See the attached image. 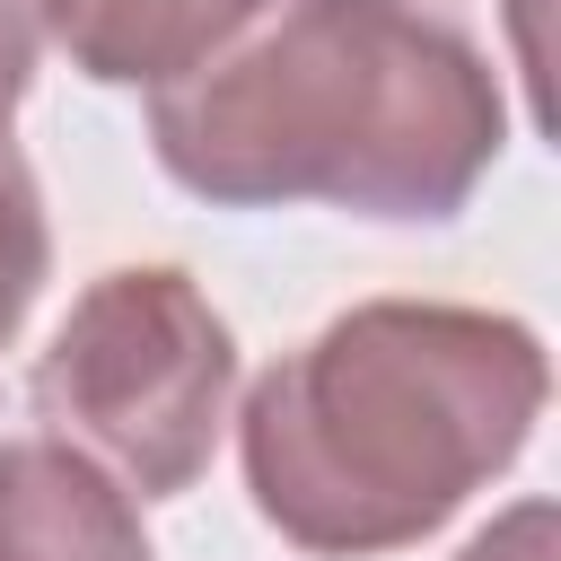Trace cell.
<instances>
[{
	"label": "cell",
	"mask_w": 561,
	"mask_h": 561,
	"mask_svg": "<svg viewBox=\"0 0 561 561\" xmlns=\"http://www.w3.org/2000/svg\"><path fill=\"white\" fill-rule=\"evenodd\" d=\"M158 167L219 210L324 202L351 219H456L508 149V96L456 9L245 0L149 88Z\"/></svg>",
	"instance_id": "6da1fadb"
},
{
	"label": "cell",
	"mask_w": 561,
	"mask_h": 561,
	"mask_svg": "<svg viewBox=\"0 0 561 561\" xmlns=\"http://www.w3.org/2000/svg\"><path fill=\"white\" fill-rule=\"evenodd\" d=\"M35 53H44V0H0V123L35 79Z\"/></svg>",
	"instance_id": "ba28073f"
},
{
	"label": "cell",
	"mask_w": 561,
	"mask_h": 561,
	"mask_svg": "<svg viewBox=\"0 0 561 561\" xmlns=\"http://www.w3.org/2000/svg\"><path fill=\"white\" fill-rule=\"evenodd\" d=\"M456 561H552V500H517V508H500Z\"/></svg>",
	"instance_id": "52a82bcc"
},
{
	"label": "cell",
	"mask_w": 561,
	"mask_h": 561,
	"mask_svg": "<svg viewBox=\"0 0 561 561\" xmlns=\"http://www.w3.org/2000/svg\"><path fill=\"white\" fill-rule=\"evenodd\" d=\"M44 272H53L44 193H35V167H26V149H18V140H9V123H0V342L26 324V307H35Z\"/></svg>",
	"instance_id": "8992f818"
},
{
	"label": "cell",
	"mask_w": 561,
	"mask_h": 561,
	"mask_svg": "<svg viewBox=\"0 0 561 561\" xmlns=\"http://www.w3.org/2000/svg\"><path fill=\"white\" fill-rule=\"evenodd\" d=\"M0 561H149L131 491L61 438H0Z\"/></svg>",
	"instance_id": "277c9868"
},
{
	"label": "cell",
	"mask_w": 561,
	"mask_h": 561,
	"mask_svg": "<svg viewBox=\"0 0 561 561\" xmlns=\"http://www.w3.org/2000/svg\"><path fill=\"white\" fill-rule=\"evenodd\" d=\"M245 0H44V35L96 88H158L184 70Z\"/></svg>",
	"instance_id": "5b68a950"
},
{
	"label": "cell",
	"mask_w": 561,
	"mask_h": 561,
	"mask_svg": "<svg viewBox=\"0 0 561 561\" xmlns=\"http://www.w3.org/2000/svg\"><path fill=\"white\" fill-rule=\"evenodd\" d=\"M26 403L44 438L79 447L140 500H175L210 473L237 403V333L175 263L96 272L53 324Z\"/></svg>",
	"instance_id": "3957f363"
},
{
	"label": "cell",
	"mask_w": 561,
	"mask_h": 561,
	"mask_svg": "<svg viewBox=\"0 0 561 561\" xmlns=\"http://www.w3.org/2000/svg\"><path fill=\"white\" fill-rule=\"evenodd\" d=\"M543 394L535 324L456 298H368L254 377L237 412L254 517L324 561L403 552L526 456Z\"/></svg>",
	"instance_id": "7a4b0ae2"
}]
</instances>
